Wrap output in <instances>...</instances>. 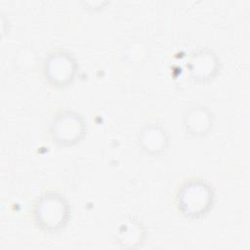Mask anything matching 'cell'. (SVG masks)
Wrapping results in <instances>:
<instances>
[{
	"instance_id": "7a4b0ae2",
	"label": "cell",
	"mask_w": 250,
	"mask_h": 250,
	"mask_svg": "<svg viewBox=\"0 0 250 250\" xmlns=\"http://www.w3.org/2000/svg\"><path fill=\"white\" fill-rule=\"evenodd\" d=\"M33 217L42 230L56 233L66 226L70 217V206L62 194L48 191L35 201Z\"/></svg>"
},
{
	"instance_id": "52a82bcc",
	"label": "cell",
	"mask_w": 250,
	"mask_h": 250,
	"mask_svg": "<svg viewBox=\"0 0 250 250\" xmlns=\"http://www.w3.org/2000/svg\"><path fill=\"white\" fill-rule=\"evenodd\" d=\"M213 125L212 113L203 106H196L189 109L185 116L186 130L194 136L206 134Z\"/></svg>"
},
{
	"instance_id": "ba28073f",
	"label": "cell",
	"mask_w": 250,
	"mask_h": 250,
	"mask_svg": "<svg viewBox=\"0 0 250 250\" xmlns=\"http://www.w3.org/2000/svg\"><path fill=\"white\" fill-rule=\"evenodd\" d=\"M118 241L124 246L134 247L135 244L142 241V236L145 234L141 224L135 220H126L120 227L118 231Z\"/></svg>"
},
{
	"instance_id": "8992f818",
	"label": "cell",
	"mask_w": 250,
	"mask_h": 250,
	"mask_svg": "<svg viewBox=\"0 0 250 250\" xmlns=\"http://www.w3.org/2000/svg\"><path fill=\"white\" fill-rule=\"evenodd\" d=\"M218 62L216 55L210 50L204 49L191 57L188 62V69L194 79L207 80L216 73L219 65Z\"/></svg>"
},
{
	"instance_id": "6da1fadb",
	"label": "cell",
	"mask_w": 250,
	"mask_h": 250,
	"mask_svg": "<svg viewBox=\"0 0 250 250\" xmlns=\"http://www.w3.org/2000/svg\"><path fill=\"white\" fill-rule=\"evenodd\" d=\"M212 186L204 180L192 179L181 185L177 192L180 212L187 218L199 219L206 215L214 204Z\"/></svg>"
},
{
	"instance_id": "5b68a950",
	"label": "cell",
	"mask_w": 250,
	"mask_h": 250,
	"mask_svg": "<svg viewBox=\"0 0 250 250\" xmlns=\"http://www.w3.org/2000/svg\"><path fill=\"white\" fill-rule=\"evenodd\" d=\"M139 143L145 151L155 155L162 153L166 149L168 137L163 127L155 123H150L141 130Z\"/></svg>"
},
{
	"instance_id": "3957f363",
	"label": "cell",
	"mask_w": 250,
	"mask_h": 250,
	"mask_svg": "<svg viewBox=\"0 0 250 250\" xmlns=\"http://www.w3.org/2000/svg\"><path fill=\"white\" fill-rule=\"evenodd\" d=\"M85 132V119L72 110L59 112L50 125V134L53 141L63 146L77 144L84 137Z\"/></svg>"
},
{
	"instance_id": "277c9868",
	"label": "cell",
	"mask_w": 250,
	"mask_h": 250,
	"mask_svg": "<svg viewBox=\"0 0 250 250\" xmlns=\"http://www.w3.org/2000/svg\"><path fill=\"white\" fill-rule=\"evenodd\" d=\"M73 56L65 51H54L45 60L44 75L56 87H65L72 82L76 72Z\"/></svg>"
}]
</instances>
